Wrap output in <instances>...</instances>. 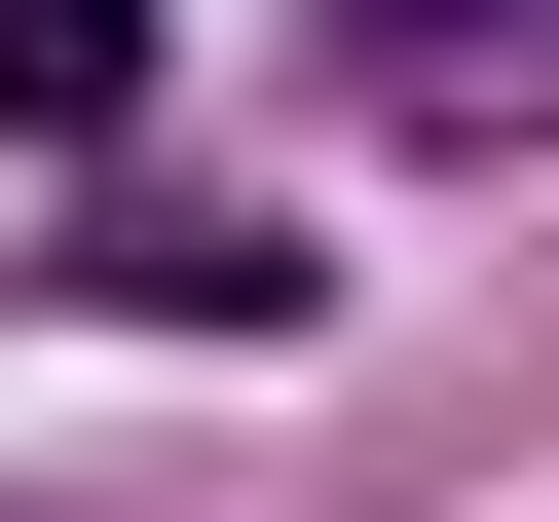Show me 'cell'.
<instances>
[{"mask_svg":"<svg viewBox=\"0 0 559 522\" xmlns=\"http://www.w3.org/2000/svg\"><path fill=\"white\" fill-rule=\"evenodd\" d=\"M336 112L373 150H559V0H336Z\"/></svg>","mask_w":559,"mask_h":522,"instance_id":"1","label":"cell"},{"mask_svg":"<svg viewBox=\"0 0 559 522\" xmlns=\"http://www.w3.org/2000/svg\"><path fill=\"white\" fill-rule=\"evenodd\" d=\"M150 112V0H0V150H112Z\"/></svg>","mask_w":559,"mask_h":522,"instance_id":"2","label":"cell"}]
</instances>
